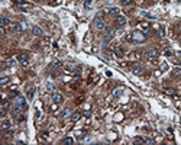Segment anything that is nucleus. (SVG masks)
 Wrapping results in <instances>:
<instances>
[{"label": "nucleus", "instance_id": "nucleus-1", "mask_svg": "<svg viewBox=\"0 0 181 145\" xmlns=\"http://www.w3.org/2000/svg\"><path fill=\"white\" fill-rule=\"evenodd\" d=\"M103 12H100V13H97V16L94 17V28L97 29V31H103L104 28H106V22H104V19H103Z\"/></svg>", "mask_w": 181, "mask_h": 145}, {"label": "nucleus", "instance_id": "nucleus-2", "mask_svg": "<svg viewBox=\"0 0 181 145\" xmlns=\"http://www.w3.org/2000/svg\"><path fill=\"white\" fill-rule=\"evenodd\" d=\"M145 39H146V35L141 31H136L132 33V41H135V42H144Z\"/></svg>", "mask_w": 181, "mask_h": 145}, {"label": "nucleus", "instance_id": "nucleus-3", "mask_svg": "<svg viewBox=\"0 0 181 145\" xmlns=\"http://www.w3.org/2000/svg\"><path fill=\"white\" fill-rule=\"evenodd\" d=\"M145 57L148 58V60H154V58H157L158 57V51L155 48H149L145 51Z\"/></svg>", "mask_w": 181, "mask_h": 145}, {"label": "nucleus", "instance_id": "nucleus-4", "mask_svg": "<svg viewBox=\"0 0 181 145\" xmlns=\"http://www.w3.org/2000/svg\"><path fill=\"white\" fill-rule=\"evenodd\" d=\"M13 105L16 106H22V107H26V99L23 96H16L13 100Z\"/></svg>", "mask_w": 181, "mask_h": 145}, {"label": "nucleus", "instance_id": "nucleus-5", "mask_svg": "<svg viewBox=\"0 0 181 145\" xmlns=\"http://www.w3.org/2000/svg\"><path fill=\"white\" fill-rule=\"evenodd\" d=\"M115 25H116V26H119V28L125 26V25H126V17L117 15V16H116V19H115Z\"/></svg>", "mask_w": 181, "mask_h": 145}, {"label": "nucleus", "instance_id": "nucleus-6", "mask_svg": "<svg viewBox=\"0 0 181 145\" xmlns=\"http://www.w3.org/2000/svg\"><path fill=\"white\" fill-rule=\"evenodd\" d=\"M25 109H26V107H22V106H16V105H15V107L10 110V112H12V116H20Z\"/></svg>", "mask_w": 181, "mask_h": 145}, {"label": "nucleus", "instance_id": "nucleus-7", "mask_svg": "<svg viewBox=\"0 0 181 145\" xmlns=\"http://www.w3.org/2000/svg\"><path fill=\"white\" fill-rule=\"evenodd\" d=\"M115 33H116V31H113V29H109L107 32L103 35V41H104V42H109V41L115 36Z\"/></svg>", "mask_w": 181, "mask_h": 145}, {"label": "nucleus", "instance_id": "nucleus-8", "mask_svg": "<svg viewBox=\"0 0 181 145\" xmlns=\"http://www.w3.org/2000/svg\"><path fill=\"white\" fill-rule=\"evenodd\" d=\"M12 31L13 32H22L23 31V23H13L12 25Z\"/></svg>", "mask_w": 181, "mask_h": 145}, {"label": "nucleus", "instance_id": "nucleus-9", "mask_svg": "<svg viewBox=\"0 0 181 145\" xmlns=\"http://www.w3.org/2000/svg\"><path fill=\"white\" fill-rule=\"evenodd\" d=\"M32 33L36 35V36H42V35H44V31H42L39 26H32Z\"/></svg>", "mask_w": 181, "mask_h": 145}, {"label": "nucleus", "instance_id": "nucleus-10", "mask_svg": "<svg viewBox=\"0 0 181 145\" xmlns=\"http://www.w3.org/2000/svg\"><path fill=\"white\" fill-rule=\"evenodd\" d=\"M119 7H109V9H106V13H109V15H119Z\"/></svg>", "mask_w": 181, "mask_h": 145}, {"label": "nucleus", "instance_id": "nucleus-11", "mask_svg": "<svg viewBox=\"0 0 181 145\" xmlns=\"http://www.w3.org/2000/svg\"><path fill=\"white\" fill-rule=\"evenodd\" d=\"M10 126H12V123H10L9 120H3V122H1V125H0L1 131H7V129H10Z\"/></svg>", "mask_w": 181, "mask_h": 145}, {"label": "nucleus", "instance_id": "nucleus-12", "mask_svg": "<svg viewBox=\"0 0 181 145\" xmlns=\"http://www.w3.org/2000/svg\"><path fill=\"white\" fill-rule=\"evenodd\" d=\"M52 100H54V103H61L62 102V96L60 93H54L52 94Z\"/></svg>", "mask_w": 181, "mask_h": 145}, {"label": "nucleus", "instance_id": "nucleus-13", "mask_svg": "<svg viewBox=\"0 0 181 145\" xmlns=\"http://www.w3.org/2000/svg\"><path fill=\"white\" fill-rule=\"evenodd\" d=\"M142 73H144V68H142L141 65H135V67H133V74L139 76V74H142Z\"/></svg>", "mask_w": 181, "mask_h": 145}, {"label": "nucleus", "instance_id": "nucleus-14", "mask_svg": "<svg viewBox=\"0 0 181 145\" xmlns=\"http://www.w3.org/2000/svg\"><path fill=\"white\" fill-rule=\"evenodd\" d=\"M70 115H71V110H70V109H64V110L61 112V115H60V118H61V119H67Z\"/></svg>", "mask_w": 181, "mask_h": 145}, {"label": "nucleus", "instance_id": "nucleus-15", "mask_svg": "<svg viewBox=\"0 0 181 145\" xmlns=\"http://www.w3.org/2000/svg\"><path fill=\"white\" fill-rule=\"evenodd\" d=\"M0 25H1V26L9 25V19H7L6 16H1V17H0Z\"/></svg>", "mask_w": 181, "mask_h": 145}, {"label": "nucleus", "instance_id": "nucleus-16", "mask_svg": "<svg viewBox=\"0 0 181 145\" xmlns=\"http://www.w3.org/2000/svg\"><path fill=\"white\" fill-rule=\"evenodd\" d=\"M172 76H174V77H180L181 76V68L180 67H177V68L172 70Z\"/></svg>", "mask_w": 181, "mask_h": 145}, {"label": "nucleus", "instance_id": "nucleus-17", "mask_svg": "<svg viewBox=\"0 0 181 145\" xmlns=\"http://www.w3.org/2000/svg\"><path fill=\"white\" fill-rule=\"evenodd\" d=\"M19 63L20 64H26L28 63V55H19Z\"/></svg>", "mask_w": 181, "mask_h": 145}, {"label": "nucleus", "instance_id": "nucleus-18", "mask_svg": "<svg viewBox=\"0 0 181 145\" xmlns=\"http://www.w3.org/2000/svg\"><path fill=\"white\" fill-rule=\"evenodd\" d=\"M133 144H145V139L141 138V136H136V138L133 139Z\"/></svg>", "mask_w": 181, "mask_h": 145}, {"label": "nucleus", "instance_id": "nucleus-19", "mask_svg": "<svg viewBox=\"0 0 181 145\" xmlns=\"http://www.w3.org/2000/svg\"><path fill=\"white\" fill-rule=\"evenodd\" d=\"M16 4H19V6H22V7H25V6H28V3H26V0H13Z\"/></svg>", "mask_w": 181, "mask_h": 145}, {"label": "nucleus", "instance_id": "nucleus-20", "mask_svg": "<svg viewBox=\"0 0 181 145\" xmlns=\"http://www.w3.org/2000/svg\"><path fill=\"white\" fill-rule=\"evenodd\" d=\"M12 135H13V132H12L10 129H7V131H3V136H4V138H10Z\"/></svg>", "mask_w": 181, "mask_h": 145}, {"label": "nucleus", "instance_id": "nucleus-21", "mask_svg": "<svg viewBox=\"0 0 181 145\" xmlns=\"http://www.w3.org/2000/svg\"><path fill=\"white\" fill-rule=\"evenodd\" d=\"M7 83H9V77H6V76H3V77L0 79V84H1V86H6Z\"/></svg>", "mask_w": 181, "mask_h": 145}, {"label": "nucleus", "instance_id": "nucleus-22", "mask_svg": "<svg viewBox=\"0 0 181 145\" xmlns=\"http://www.w3.org/2000/svg\"><path fill=\"white\" fill-rule=\"evenodd\" d=\"M115 52H116V55H117V57H123V49H122V48L116 47V48H115Z\"/></svg>", "mask_w": 181, "mask_h": 145}, {"label": "nucleus", "instance_id": "nucleus-23", "mask_svg": "<svg viewBox=\"0 0 181 145\" xmlns=\"http://www.w3.org/2000/svg\"><path fill=\"white\" fill-rule=\"evenodd\" d=\"M62 67V63L61 61H54L52 63V68H61Z\"/></svg>", "mask_w": 181, "mask_h": 145}, {"label": "nucleus", "instance_id": "nucleus-24", "mask_svg": "<svg viewBox=\"0 0 181 145\" xmlns=\"http://www.w3.org/2000/svg\"><path fill=\"white\" fill-rule=\"evenodd\" d=\"M62 142H64V144H74V139H72L71 136H67V138H64Z\"/></svg>", "mask_w": 181, "mask_h": 145}, {"label": "nucleus", "instance_id": "nucleus-25", "mask_svg": "<svg viewBox=\"0 0 181 145\" xmlns=\"http://www.w3.org/2000/svg\"><path fill=\"white\" fill-rule=\"evenodd\" d=\"M91 4H93V0H85V1H84V7H85V9H90Z\"/></svg>", "mask_w": 181, "mask_h": 145}, {"label": "nucleus", "instance_id": "nucleus-26", "mask_svg": "<svg viewBox=\"0 0 181 145\" xmlns=\"http://www.w3.org/2000/svg\"><path fill=\"white\" fill-rule=\"evenodd\" d=\"M80 116H81L80 113H74V115H72V118H71V119H72V122H77V120L80 119Z\"/></svg>", "mask_w": 181, "mask_h": 145}, {"label": "nucleus", "instance_id": "nucleus-27", "mask_svg": "<svg viewBox=\"0 0 181 145\" xmlns=\"http://www.w3.org/2000/svg\"><path fill=\"white\" fill-rule=\"evenodd\" d=\"M122 92H123V89H116L115 92H113V96H120Z\"/></svg>", "mask_w": 181, "mask_h": 145}, {"label": "nucleus", "instance_id": "nucleus-28", "mask_svg": "<svg viewBox=\"0 0 181 145\" xmlns=\"http://www.w3.org/2000/svg\"><path fill=\"white\" fill-rule=\"evenodd\" d=\"M13 65H15V61H13V60H7V61H6V67H13Z\"/></svg>", "mask_w": 181, "mask_h": 145}, {"label": "nucleus", "instance_id": "nucleus-29", "mask_svg": "<svg viewBox=\"0 0 181 145\" xmlns=\"http://www.w3.org/2000/svg\"><path fill=\"white\" fill-rule=\"evenodd\" d=\"M9 107H10V105H9V103H7V102H4V103H3V105H1V109H4V110H7V109H9Z\"/></svg>", "mask_w": 181, "mask_h": 145}, {"label": "nucleus", "instance_id": "nucleus-30", "mask_svg": "<svg viewBox=\"0 0 181 145\" xmlns=\"http://www.w3.org/2000/svg\"><path fill=\"white\" fill-rule=\"evenodd\" d=\"M165 93H167V94H174L175 92H174L172 89H167V90H165Z\"/></svg>", "mask_w": 181, "mask_h": 145}, {"label": "nucleus", "instance_id": "nucleus-31", "mask_svg": "<svg viewBox=\"0 0 181 145\" xmlns=\"http://www.w3.org/2000/svg\"><path fill=\"white\" fill-rule=\"evenodd\" d=\"M129 3H132V0H122V4L123 6H128Z\"/></svg>", "mask_w": 181, "mask_h": 145}, {"label": "nucleus", "instance_id": "nucleus-32", "mask_svg": "<svg viewBox=\"0 0 181 145\" xmlns=\"http://www.w3.org/2000/svg\"><path fill=\"white\" fill-rule=\"evenodd\" d=\"M142 15H144V16H146V17H149V19H154V16H152V15H149V13H146V12H142Z\"/></svg>", "mask_w": 181, "mask_h": 145}, {"label": "nucleus", "instance_id": "nucleus-33", "mask_svg": "<svg viewBox=\"0 0 181 145\" xmlns=\"http://www.w3.org/2000/svg\"><path fill=\"white\" fill-rule=\"evenodd\" d=\"M6 33V29H4V26H1L0 28V35H4Z\"/></svg>", "mask_w": 181, "mask_h": 145}, {"label": "nucleus", "instance_id": "nucleus-34", "mask_svg": "<svg viewBox=\"0 0 181 145\" xmlns=\"http://www.w3.org/2000/svg\"><path fill=\"white\" fill-rule=\"evenodd\" d=\"M167 68H168V65L165 64V63H164V64H162V65H161V70H162V71H165Z\"/></svg>", "mask_w": 181, "mask_h": 145}, {"label": "nucleus", "instance_id": "nucleus-35", "mask_svg": "<svg viewBox=\"0 0 181 145\" xmlns=\"http://www.w3.org/2000/svg\"><path fill=\"white\" fill-rule=\"evenodd\" d=\"M4 115H6V110H4V109H0V116H1V118H3V116H4Z\"/></svg>", "mask_w": 181, "mask_h": 145}, {"label": "nucleus", "instance_id": "nucleus-36", "mask_svg": "<svg viewBox=\"0 0 181 145\" xmlns=\"http://www.w3.org/2000/svg\"><path fill=\"white\" fill-rule=\"evenodd\" d=\"M23 120H25V116H22V115H20V118L17 119V122H23Z\"/></svg>", "mask_w": 181, "mask_h": 145}, {"label": "nucleus", "instance_id": "nucleus-37", "mask_svg": "<svg viewBox=\"0 0 181 145\" xmlns=\"http://www.w3.org/2000/svg\"><path fill=\"white\" fill-rule=\"evenodd\" d=\"M28 97H29V99H32V97H33V90H31V92H29V94H28Z\"/></svg>", "mask_w": 181, "mask_h": 145}, {"label": "nucleus", "instance_id": "nucleus-38", "mask_svg": "<svg viewBox=\"0 0 181 145\" xmlns=\"http://www.w3.org/2000/svg\"><path fill=\"white\" fill-rule=\"evenodd\" d=\"M48 89H49V90H54V84H51L49 83V84H48Z\"/></svg>", "mask_w": 181, "mask_h": 145}, {"label": "nucleus", "instance_id": "nucleus-39", "mask_svg": "<svg viewBox=\"0 0 181 145\" xmlns=\"http://www.w3.org/2000/svg\"><path fill=\"white\" fill-rule=\"evenodd\" d=\"M177 57H181V52H177Z\"/></svg>", "mask_w": 181, "mask_h": 145}, {"label": "nucleus", "instance_id": "nucleus-40", "mask_svg": "<svg viewBox=\"0 0 181 145\" xmlns=\"http://www.w3.org/2000/svg\"><path fill=\"white\" fill-rule=\"evenodd\" d=\"M44 1H49V0H44Z\"/></svg>", "mask_w": 181, "mask_h": 145}]
</instances>
